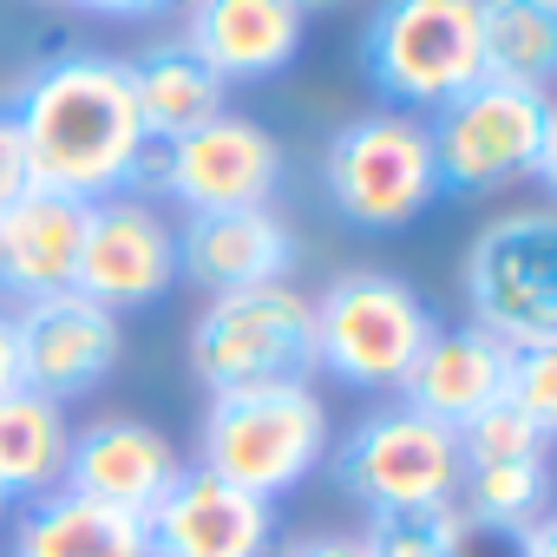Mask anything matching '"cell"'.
Instances as JSON below:
<instances>
[{
    "label": "cell",
    "instance_id": "cell-1",
    "mask_svg": "<svg viewBox=\"0 0 557 557\" xmlns=\"http://www.w3.org/2000/svg\"><path fill=\"white\" fill-rule=\"evenodd\" d=\"M8 112H14V125L27 138L34 184L86 197V203L112 197L125 184L132 151L145 145L125 60H106V53H60V60H47Z\"/></svg>",
    "mask_w": 557,
    "mask_h": 557
},
{
    "label": "cell",
    "instance_id": "cell-2",
    "mask_svg": "<svg viewBox=\"0 0 557 557\" xmlns=\"http://www.w3.org/2000/svg\"><path fill=\"white\" fill-rule=\"evenodd\" d=\"M426 145H433L440 190H459V197H485V190L557 171L550 99L505 79H472L466 92H453L426 119Z\"/></svg>",
    "mask_w": 557,
    "mask_h": 557
},
{
    "label": "cell",
    "instance_id": "cell-3",
    "mask_svg": "<svg viewBox=\"0 0 557 557\" xmlns=\"http://www.w3.org/2000/svg\"><path fill=\"white\" fill-rule=\"evenodd\" d=\"M329 459V407L315 387H243L210 394L197 466L249 498H283Z\"/></svg>",
    "mask_w": 557,
    "mask_h": 557
},
{
    "label": "cell",
    "instance_id": "cell-4",
    "mask_svg": "<svg viewBox=\"0 0 557 557\" xmlns=\"http://www.w3.org/2000/svg\"><path fill=\"white\" fill-rule=\"evenodd\" d=\"M190 374L210 394L243 387H309L315 368V309L289 283H262L236 296H210L190 329Z\"/></svg>",
    "mask_w": 557,
    "mask_h": 557
},
{
    "label": "cell",
    "instance_id": "cell-5",
    "mask_svg": "<svg viewBox=\"0 0 557 557\" xmlns=\"http://www.w3.org/2000/svg\"><path fill=\"white\" fill-rule=\"evenodd\" d=\"M315 309V368H329L342 387L361 394H394L440 329L433 309L381 269H348L309 302Z\"/></svg>",
    "mask_w": 557,
    "mask_h": 557
},
{
    "label": "cell",
    "instance_id": "cell-6",
    "mask_svg": "<svg viewBox=\"0 0 557 557\" xmlns=\"http://www.w3.org/2000/svg\"><path fill=\"white\" fill-rule=\"evenodd\" d=\"M361 60L387 112H440L453 92L485 79L479 0H381Z\"/></svg>",
    "mask_w": 557,
    "mask_h": 557
},
{
    "label": "cell",
    "instance_id": "cell-7",
    "mask_svg": "<svg viewBox=\"0 0 557 557\" xmlns=\"http://www.w3.org/2000/svg\"><path fill=\"white\" fill-rule=\"evenodd\" d=\"M472 329L505 348H557V223L550 210H511L472 236L466 256Z\"/></svg>",
    "mask_w": 557,
    "mask_h": 557
},
{
    "label": "cell",
    "instance_id": "cell-8",
    "mask_svg": "<svg viewBox=\"0 0 557 557\" xmlns=\"http://www.w3.org/2000/svg\"><path fill=\"white\" fill-rule=\"evenodd\" d=\"M322 177H329V197H335V210L348 223H361V230L413 223L440 197L426 119H413V112H361V119H348L329 138Z\"/></svg>",
    "mask_w": 557,
    "mask_h": 557
},
{
    "label": "cell",
    "instance_id": "cell-9",
    "mask_svg": "<svg viewBox=\"0 0 557 557\" xmlns=\"http://www.w3.org/2000/svg\"><path fill=\"white\" fill-rule=\"evenodd\" d=\"M335 485L361 511H426L459 492V440L413 407H374L335 446Z\"/></svg>",
    "mask_w": 557,
    "mask_h": 557
},
{
    "label": "cell",
    "instance_id": "cell-10",
    "mask_svg": "<svg viewBox=\"0 0 557 557\" xmlns=\"http://www.w3.org/2000/svg\"><path fill=\"white\" fill-rule=\"evenodd\" d=\"M125 355V329L112 309L86 302L79 289L40 296L14 315V361H21V387L47 394V400H79L92 394Z\"/></svg>",
    "mask_w": 557,
    "mask_h": 557
},
{
    "label": "cell",
    "instance_id": "cell-11",
    "mask_svg": "<svg viewBox=\"0 0 557 557\" xmlns=\"http://www.w3.org/2000/svg\"><path fill=\"white\" fill-rule=\"evenodd\" d=\"M177 283V230L138 197H99L86 210V243L73 289L99 309H145Z\"/></svg>",
    "mask_w": 557,
    "mask_h": 557
},
{
    "label": "cell",
    "instance_id": "cell-12",
    "mask_svg": "<svg viewBox=\"0 0 557 557\" xmlns=\"http://www.w3.org/2000/svg\"><path fill=\"white\" fill-rule=\"evenodd\" d=\"M275 184H283V145L243 112H216L171 138L164 197H177L184 210H249L269 203Z\"/></svg>",
    "mask_w": 557,
    "mask_h": 557
},
{
    "label": "cell",
    "instance_id": "cell-13",
    "mask_svg": "<svg viewBox=\"0 0 557 557\" xmlns=\"http://www.w3.org/2000/svg\"><path fill=\"white\" fill-rule=\"evenodd\" d=\"M145 544L151 557H269L275 511L269 498H249L203 466H184L171 492L145 511Z\"/></svg>",
    "mask_w": 557,
    "mask_h": 557
},
{
    "label": "cell",
    "instance_id": "cell-14",
    "mask_svg": "<svg viewBox=\"0 0 557 557\" xmlns=\"http://www.w3.org/2000/svg\"><path fill=\"white\" fill-rule=\"evenodd\" d=\"M296 269V236L269 203L249 210H190L177 230V275L203 283L210 296L262 289V283H289Z\"/></svg>",
    "mask_w": 557,
    "mask_h": 557
},
{
    "label": "cell",
    "instance_id": "cell-15",
    "mask_svg": "<svg viewBox=\"0 0 557 557\" xmlns=\"http://www.w3.org/2000/svg\"><path fill=\"white\" fill-rule=\"evenodd\" d=\"M177 472H184V459H177V446L158 426L112 413V420H92L86 433H73L60 485L79 492V498H92V505H112V511L145 518L171 492Z\"/></svg>",
    "mask_w": 557,
    "mask_h": 557
},
{
    "label": "cell",
    "instance_id": "cell-16",
    "mask_svg": "<svg viewBox=\"0 0 557 557\" xmlns=\"http://www.w3.org/2000/svg\"><path fill=\"white\" fill-rule=\"evenodd\" d=\"M505 368H511V348L492 342L485 329H472V322L466 329H433L394 394H400V407H413L433 426L459 433L466 420H479L505 394Z\"/></svg>",
    "mask_w": 557,
    "mask_h": 557
},
{
    "label": "cell",
    "instance_id": "cell-17",
    "mask_svg": "<svg viewBox=\"0 0 557 557\" xmlns=\"http://www.w3.org/2000/svg\"><path fill=\"white\" fill-rule=\"evenodd\" d=\"M302 8L296 0H190V34L184 47L223 79V86H243V79H269L283 73L302 47Z\"/></svg>",
    "mask_w": 557,
    "mask_h": 557
},
{
    "label": "cell",
    "instance_id": "cell-18",
    "mask_svg": "<svg viewBox=\"0 0 557 557\" xmlns=\"http://www.w3.org/2000/svg\"><path fill=\"white\" fill-rule=\"evenodd\" d=\"M86 197L66 190H27L8 216H0V289L40 302L73 289V269H79V243H86Z\"/></svg>",
    "mask_w": 557,
    "mask_h": 557
},
{
    "label": "cell",
    "instance_id": "cell-19",
    "mask_svg": "<svg viewBox=\"0 0 557 557\" xmlns=\"http://www.w3.org/2000/svg\"><path fill=\"white\" fill-rule=\"evenodd\" d=\"M125 79H132V106H138V125L145 138H184L190 125L230 112V86L184 47V40H158L145 47L138 60H125Z\"/></svg>",
    "mask_w": 557,
    "mask_h": 557
},
{
    "label": "cell",
    "instance_id": "cell-20",
    "mask_svg": "<svg viewBox=\"0 0 557 557\" xmlns=\"http://www.w3.org/2000/svg\"><path fill=\"white\" fill-rule=\"evenodd\" d=\"M14 557H151V544H145V518L92 505L60 485L21 511Z\"/></svg>",
    "mask_w": 557,
    "mask_h": 557
},
{
    "label": "cell",
    "instance_id": "cell-21",
    "mask_svg": "<svg viewBox=\"0 0 557 557\" xmlns=\"http://www.w3.org/2000/svg\"><path fill=\"white\" fill-rule=\"evenodd\" d=\"M66 446H73V420L60 400L14 387L0 400V498H47L60 492L66 472Z\"/></svg>",
    "mask_w": 557,
    "mask_h": 557
},
{
    "label": "cell",
    "instance_id": "cell-22",
    "mask_svg": "<svg viewBox=\"0 0 557 557\" xmlns=\"http://www.w3.org/2000/svg\"><path fill=\"white\" fill-rule=\"evenodd\" d=\"M485 79L544 92L557 73V0H479Z\"/></svg>",
    "mask_w": 557,
    "mask_h": 557
},
{
    "label": "cell",
    "instance_id": "cell-23",
    "mask_svg": "<svg viewBox=\"0 0 557 557\" xmlns=\"http://www.w3.org/2000/svg\"><path fill=\"white\" fill-rule=\"evenodd\" d=\"M544 498H550V472L544 459H498V466H459V518L472 531H498V537H518L531 518H544Z\"/></svg>",
    "mask_w": 557,
    "mask_h": 557
},
{
    "label": "cell",
    "instance_id": "cell-24",
    "mask_svg": "<svg viewBox=\"0 0 557 557\" xmlns=\"http://www.w3.org/2000/svg\"><path fill=\"white\" fill-rule=\"evenodd\" d=\"M361 544H368V557H472V524L459 518V505L374 511Z\"/></svg>",
    "mask_w": 557,
    "mask_h": 557
},
{
    "label": "cell",
    "instance_id": "cell-25",
    "mask_svg": "<svg viewBox=\"0 0 557 557\" xmlns=\"http://www.w3.org/2000/svg\"><path fill=\"white\" fill-rule=\"evenodd\" d=\"M459 466H498V459H544V446H550V426H537L531 413H518L505 394L479 413V420H466L459 433Z\"/></svg>",
    "mask_w": 557,
    "mask_h": 557
},
{
    "label": "cell",
    "instance_id": "cell-26",
    "mask_svg": "<svg viewBox=\"0 0 557 557\" xmlns=\"http://www.w3.org/2000/svg\"><path fill=\"white\" fill-rule=\"evenodd\" d=\"M505 400H511L518 413H531L537 426L557 433V348H511Z\"/></svg>",
    "mask_w": 557,
    "mask_h": 557
},
{
    "label": "cell",
    "instance_id": "cell-27",
    "mask_svg": "<svg viewBox=\"0 0 557 557\" xmlns=\"http://www.w3.org/2000/svg\"><path fill=\"white\" fill-rule=\"evenodd\" d=\"M27 190H34V158H27V138H21L14 112H0V216H8Z\"/></svg>",
    "mask_w": 557,
    "mask_h": 557
},
{
    "label": "cell",
    "instance_id": "cell-28",
    "mask_svg": "<svg viewBox=\"0 0 557 557\" xmlns=\"http://www.w3.org/2000/svg\"><path fill=\"white\" fill-rule=\"evenodd\" d=\"M283 557H368V544H361V531H315V537L283 544Z\"/></svg>",
    "mask_w": 557,
    "mask_h": 557
},
{
    "label": "cell",
    "instance_id": "cell-29",
    "mask_svg": "<svg viewBox=\"0 0 557 557\" xmlns=\"http://www.w3.org/2000/svg\"><path fill=\"white\" fill-rule=\"evenodd\" d=\"M60 8H79V14H112V21H151L177 0H60Z\"/></svg>",
    "mask_w": 557,
    "mask_h": 557
},
{
    "label": "cell",
    "instance_id": "cell-30",
    "mask_svg": "<svg viewBox=\"0 0 557 557\" xmlns=\"http://www.w3.org/2000/svg\"><path fill=\"white\" fill-rule=\"evenodd\" d=\"M518 557H557V524L550 518H531L518 531Z\"/></svg>",
    "mask_w": 557,
    "mask_h": 557
},
{
    "label": "cell",
    "instance_id": "cell-31",
    "mask_svg": "<svg viewBox=\"0 0 557 557\" xmlns=\"http://www.w3.org/2000/svg\"><path fill=\"white\" fill-rule=\"evenodd\" d=\"M21 387V361H14V315H0V400Z\"/></svg>",
    "mask_w": 557,
    "mask_h": 557
},
{
    "label": "cell",
    "instance_id": "cell-32",
    "mask_svg": "<svg viewBox=\"0 0 557 557\" xmlns=\"http://www.w3.org/2000/svg\"><path fill=\"white\" fill-rule=\"evenodd\" d=\"M296 8L302 14H322V8H342V0H296Z\"/></svg>",
    "mask_w": 557,
    "mask_h": 557
},
{
    "label": "cell",
    "instance_id": "cell-33",
    "mask_svg": "<svg viewBox=\"0 0 557 557\" xmlns=\"http://www.w3.org/2000/svg\"><path fill=\"white\" fill-rule=\"evenodd\" d=\"M0 511H8V498H0Z\"/></svg>",
    "mask_w": 557,
    "mask_h": 557
}]
</instances>
